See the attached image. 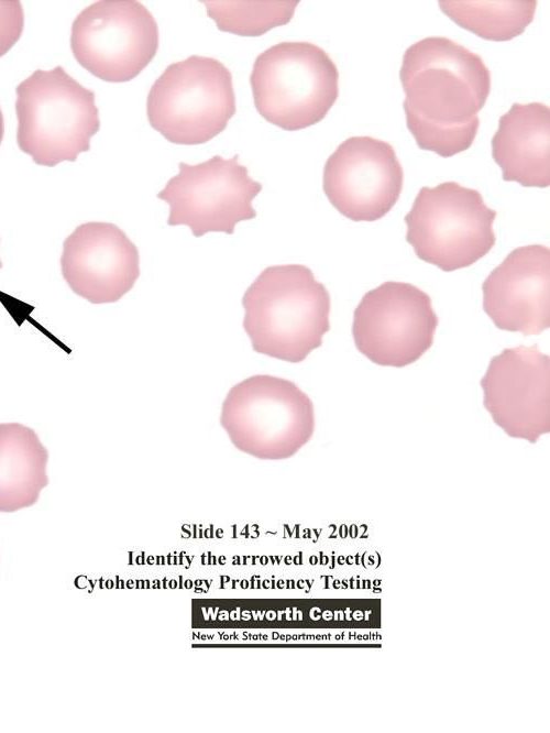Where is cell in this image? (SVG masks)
<instances>
[{"label": "cell", "mask_w": 550, "mask_h": 733, "mask_svg": "<svg viewBox=\"0 0 550 733\" xmlns=\"http://www.w3.org/2000/svg\"><path fill=\"white\" fill-rule=\"evenodd\" d=\"M406 123L418 146L449 157L468 150L491 91L482 57L443 36L410 45L399 72Z\"/></svg>", "instance_id": "1"}, {"label": "cell", "mask_w": 550, "mask_h": 733, "mask_svg": "<svg viewBox=\"0 0 550 733\" xmlns=\"http://www.w3.org/2000/svg\"><path fill=\"white\" fill-rule=\"evenodd\" d=\"M252 349L286 362L304 361L330 329V295L302 264L264 269L242 297Z\"/></svg>", "instance_id": "2"}, {"label": "cell", "mask_w": 550, "mask_h": 733, "mask_svg": "<svg viewBox=\"0 0 550 733\" xmlns=\"http://www.w3.org/2000/svg\"><path fill=\"white\" fill-rule=\"evenodd\" d=\"M15 92L18 145L36 164L74 162L89 150L90 139L100 128L95 92L62 66L35 70Z\"/></svg>", "instance_id": "3"}, {"label": "cell", "mask_w": 550, "mask_h": 733, "mask_svg": "<svg viewBox=\"0 0 550 733\" xmlns=\"http://www.w3.org/2000/svg\"><path fill=\"white\" fill-rule=\"evenodd\" d=\"M220 425L240 451L262 460H282L311 439L315 408L293 381L256 374L229 390Z\"/></svg>", "instance_id": "4"}, {"label": "cell", "mask_w": 550, "mask_h": 733, "mask_svg": "<svg viewBox=\"0 0 550 733\" xmlns=\"http://www.w3.org/2000/svg\"><path fill=\"white\" fill-rule=\"evenodd\" d=\"M339 73L310 42L286 41L262 52L250 76L254 105L270 123L295 131L322 120L339 96Z\"/></svg>", "instance_id": "5"}, {"label": "cell", "mask_w": 550, "mask_h": 733, "mask_svg": "<svg viewBox=\"0 0 550 733\" xmlns=\"http://www.w3.org/2000/svg\"><path fill=\"white\" fill-rule=\"evenodd\" d=\"M148 122L167 141L202 144L235 113L230 70L218 59L191 55L168 65L147 95Z\"/></svg>", "instance_id": "6"}, {"label": "cell", "mask_w": 550, "mask_h": 733, "mask_svg": "<svg viewBox=\"0 0 550 733\" xmlns=\"http://www.w3.org/2000/svg\"><path fill=\"white\" fill-rule=\"evenodd\" d=\"M495 217L476 189L455 182L422 187L405 217L406 240L420 260L444 272L455 271L494 247Z\"/></svg>", "instance_id": "7"}, {"label": "cell", "mask_w": 550, "mask_h": 733, "mask_svg": "<svg viewBox=\"0 0 550 733\" xmlns=\"http://www.w3.org/2000/svg\"><path fill=\"white\" fill-rule=\"evenodd\" d=\"M158 26L135 0H100L86 7L72 25L76 61L94 76L123 83L138 76L158 50Z\"/></svg>", "instance_id": "8"}, {"label": "cell", "mask_w": 550, "mask_h": 733, "mask_svg": "<svg viewBox=\"0 0 550 733\" xmlns=\"http://www.w3.org/2000/svg\"><path fill=\"white\" fill-rule=\"evenodd\" d=\"M178 168L156 195L169 205L168 226H187L199 238L208 232L232 234L237 223L256 217L252 201L262 184L249 176L239 155H215L194 165L180 162Z\"/></svg>", "instance_id": "9"}, {"label": "cell", "mask_w": 550, "mask_h": 733, "mask_svg": "<svg viewBox=\"0 0 550 733\" xmlns=\"http://www.w3.org/2000/svg\"><path fill=\"white\" fill-rule=\"evenodd\" d=\"M438 324L428 294L413 284L388 281L361 299L352 336L356 349L373 363L403 368L432 346Z\"/></svg>", "instance_id": "10"}, {"label": "cell", "mask_w": 550, "mask_h": 733, "mask_svg": "<svg viewBox=\"0 0 550 733\" xmlns=\"http://www.w3.org/2000/svg\"><path fill=\"white\" fill-rule=\"evenodd\" d=\"M404 172L394 147L372 136H352L329 156L323 192L353 221H375L397 203Z\"/></svg>", "instance_id": "11"}, {"label": "cell", "mask_w": 550, "mask_h": 733, "mask_svg": "<svg viewBox=\"0 0 550 733\" xmlns=\"http://www.w3.org/2000/svg\"><path fill=\"white\" fill-rule=\"evenodd\" d=\"M480 384L484 407L508 436L535 444L550 431V359L537 344L493 357Z\"/></svg>", "instance_id": "12"}, {"label": "cell", "mask_w": 550, "mask_h": 733, "mask_svg": "<svg viewBox=\"0 0 550 733\" xmlns=\"http://www.w3.org/2000/svg\"><path fill=\"white\" fill-rule=\"evenodd\" d=\"M62 273L74 293L91 304L121 299L140 276L136 245L118 226L90 221L64 241Z\"/></svg>", "instance_id": "13"}, {"label": "cell", "mask_w": 550, "mask_h": 733, "mask_svg": "<svg viewBox=\"0 0 550 733\" xmlns=\"http://www.w3.org/2000/svg\"><path fill=\"white\" fill-rule=\"evenodd\" d=\"M483 309L494 325L524 336L550 326V251L541 244L516 248L482 285Z\"/></svg>", "instance_id": "14"}, {"label": "cell", "mask_w": 550, "mask_h": 733, "mask_svg": "<svg viewBox=\"0 0 550 733\" xmlns=\"http://www.w3.org/2000/svg\"><path fill=\"white\" fill-rule=\"evenodd\" d=\"M492 155L504 180L524 187L550 185V109L540 102L518 103L499 118Z\"/></svg>", "instance_id": "15"}, {"label": "cell", "mask_w": 550, "mask_h": 733, "mask_svg": "<svg viewBox=\"0 0 550 733\" xmlns=\"http://www.w3.org/2000/svg\"><path fill=\"white\" fill-rule=\"evenodd\" d=\"M47 460L48 452L32 428L0 424V512L35 504L48 484Z\"/></svg>", "instance_id": "16"}, {"label": "cell", "mask_w": 550, "mask_h": 733, "mask_svg": "<svg viewBox=\"0 0 550 733\" xmlns=\"http://www.w3.org/2000/svg\"><path fill=\"white\" fill-rule=\"evenodd\" d=\"M439 7L459 26L482 39L508 41L531 23L537 1L442 0Z\"/></svg>", "instance_id": "17"}, {"label": "cell", "mask_w": 550, "mask_h": 733, "mask_svg": "<svg viewBox=\"0 0 550 733\" xmlns=\"http://www.w3.org/2000/svg\"><path fill=\"white\" fill-rule=\"evenodd\" d=\"M220 31L241 36H260L271 29L287 24L299 1L204 0Z\"/></svg>", "instance_id": "18"}, {"label": "cell", "mask_w": 550, "mask_h": 733, "mask_svg": "<svg viewBox=\"0 0 550 733\" xmlns=\"http://www.w3.org/2000/svg\"><path fill=\"white\" fill-rule=\"evenodd\" d=\"M24 26V14L18 0H0V57L20 39Z\"/></svg>", "instance_id": "19"}, {"label": "cell", "mask_w": 550, "mask_h": 733, "mask_svg": "<svg viewBox=\"0 0 550 733\" xmlns=\"http://www.w3.org/2000/svg\"><path fill=\"white\" fill-rule=\"evenodd\" d=\"M3 133H4V121H3V114L0 108V143L3 139Z\"/></svg>", "instance_id": "20"}, {"label": "cell", "mask_w": 550, "mask_h": 733, "mask_svg": "<svg viewBox=\"0 0 550 733\" xmlns=\"http://www.w3.org/2000/svg\"><path fill=\"white\" fill-rule=\"evenodd\" d=\"M184 586L186 589H190L193 587V583L190 580H187Z\"/></svg>", "instance_id": "21"}, {"label": "cell", "mask_w": 550, "mask_h": 733, "mask_svg": "<svg viewBox=\"0 0 550 733\" xmlns=\"http://www.w3.org/2000/svg\"><path fill=\"white\" fill-rule=\"evenodd\" d=\"M241 588H243V589L249 588V583H248V581H245V580L242 581V583H241Z\"/></svg>", "instance_id": "22"}, {"label": "cell", "mask_w": 550, "mask_h": 733, "mask_svg": "<svg viewBox=\"0 0 550 733\" xmlns=\"http://www.w3.org/2000/svg\"><path fill=\"white\" fill-rule=\"evenodd\" d=\"M176 587H177V582H176V581H172V582L169 583V588L175 589Z\"/></svg>", "instance_id": "23"}, {"label": "cell", "mask_w": 550, "mask_h": 733, "mask_svg": "<svg viewBox=\"0 0 550 733\" xmlns=\"http://www.w3.org/2000/svg\"><path fill=\"white\" fill-rule=\"evenodd\" d=\"M1 267H2V263H1V260H0V269H1Z\"/></svg>", "instance_id": "24"}]
</instances>
